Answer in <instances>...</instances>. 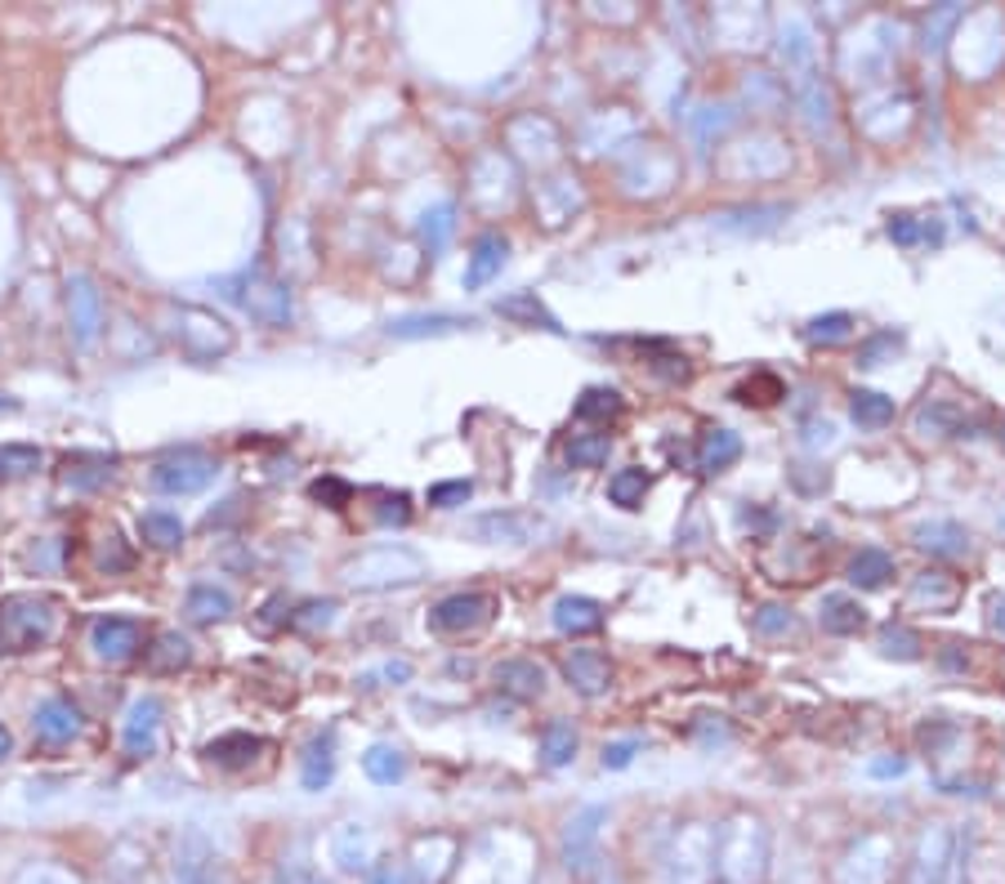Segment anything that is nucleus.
I'll return each instance as SVG.
<instances>
[{
    "label": "nucleus",
    "mask_w": 1005,
    "mask_h": 884,
    "mask_svg": "<svg viewBox=\"0 0 1005 884\" xmlns=\"http://www.w3.org/2000/svg\"><path fill=\"white\" fill-rule=\"evenodd\" d=\"M943 666H947V670H966V657H961V644H947V648H943Z\"/></svg>",
    "instance_id": "obj_57"
},
{
    "label": "nucleus",
    "mask_w": 1005,
    "mask_h": 884,
    "mask_svg": "<svg viewBox=\"0 0 1005 884\" xmlns=\"http://www.w3.org/2000/svg\"><path fill=\"white\" fill-rule=\"evenodd\" d=\"M112 478V456H94V452H76L63 461V482L76 491H94Z\"/></svg>",
    "instance_id": "obj_22"
},
{
    "label": "nucleus",
    "mask_w": 1005,
    "mask_h": 884,
    "mask_svg": "<svg viewBox=\"0 0 1005 884\" xmlns=\"http://www.w3.org/2000/svg\"><path fill=\"white\" fill-rule=\"evenodd\" d=\"M496 313L501 318H514V322H528V326H541L550 335H563V326L554 322V313H546V304L537 300V295H510V300H496Z\"/></svg>",
    "instance_id": "obj_27"
},
{
    "label": "nucleus",
    "mask_w": 1005,
    "mask_h": 884,
    "mask_svg": "<svg viewBox=\"0 0 1005 884\" xmlns=\"http://www.w3.org/2000/svg\"><path fill=\"white\" fill-rule=\"evenodd\" d=\"M818 621H823V630L827 634H858L868 625V608L858 604V599H849V595H827L823 599V608H818Z\"/></svg>",
    "instance_id": "obj_18"
},
{
    "label": "nucleus",
    "mask_w": 1005,
    "mask_h": 884,
    "mask_svg": "<svg viewBox=\"0 0 1005 884\" xmlns=\"http://www.w3.org/2000/svg\"><path fill=\"white\" fill-rule=\"evenodd\" d=\"M469 497H474V482L469 478H452V482H434V487H429V505H434V510H456Z\"/></svg>",
    "instance_id": "obj_43"
},
{
    "label": "nucleus",
    "mask_w": 1005,
    "mask_h": 884,
    "mask_svg": "<svg viewBox=\"0 0 1005 884\" xmlns=\"http://www.w3.org/2000/svg\"><path fill=\"white\" fill-rule=\"evenodd\" d=\"M161 697H139L125 715V728H121V746L130 760H148L157 751V732H161Z\"/></svg>",
    "instance_id": "obj_8"
},
{
    "label": "nucleus",
    "mask_w": 1005,
    "mask_h": 884,
    "mask_svg": "<svg viewBox=\"0 0 1005 884\" xmlns=\"http://www.w3.org/2000/svg\"><path fill=\"white\" fill-rule=\"evenodd\" d=\"M32 724H36V737L45 746H68L72 737L81 732V710L68 697H50V702H40Z\"/></svg>",
    "instance_id": "obj_10"
},
{
    "label": "nucleus",
    "mask_w": 1005,
    "mask_h": 884,
    "mask_svg": "<svg viewBox=\"0 0 1005 884\" xmlns=\"http://www.w3.org/2000/svg\"><path fill=\"white\" fill-rule=\"evenodd\" d=\"M554 630L559 634H595V630H603V604H595V599H586V595H563L559 604H554Z\"/></svg>",
    "instance_id": "obj_13"
},
{
    "label": "nucleus",
    "mask_w": 1005,
    "mask_h": 884,
    "mask_svg": "<svg viewBox=\"0 0 1005 884\" xmlns=\"http://www.w3.org/2000/svg\"><path fill=\"white\" fill-rule=\"evenodd\" d=\"M331 617H335V599H322V604H309L304 617H296V621L304 630H318V625H331Z\"/></svg>",
    "instance_id": "obj_52"
},
{
    "label": "nucleus",
    "mask_w": 1005,
    "mask_h": 884,
    "mask_svg": "<svg viewBox=\"0 0 1005 884\" xmlns=\"http://www.w3.org/2000/svg\"><path fill=\"white\" fill-rule=\"evenodd\" d=\"M411 679V661H385L380 670L362 674V688H380V683H407Z\"/></svg>",
    "instance_id": "obj_48"
},
{
    "label": "nucleus",
    "mask_w": 1005,
    "mask_h": 884,
    "mask_svg": "<svg viewBox=\"0 0 1005 884\" xmlns=\"http://www.w3.org/2000/svg\"><path fill=\"white\" fill-rule=\"evenodd\" d=\"M282 608H286V599H268V604H264L260 625H264V630H277V625H282V617H277V612H282Z\"/></svg>",
    "instance_id": "obj_56"
},
{
    "label": "nucleus",
    "mask_w": 1005,
    "mask_h": 884,
    "mask_svg": "<svg viewBox=\"0 0 1005 884\" xmlns=\"http://www.w3.org/2000/svg\"><path fill=\"white\" fill-rule=\"evenodd\" d=\"M612 416H621L617 389H586L577 398V420H612Z\"/></svg>",
    "instance_id": "obj_39"
},
{
    "label": "nucleus",
    "mask_w": 1005,
    "mask_h": 884,
    "mask_svg": "<svg viewBox=\"0 0 1005 884\" xmlns=\"http://www.w3.org/2000/svg\"><path fill=\"white\" fill-rule=\"evenodd\" d=\"M996 438H1001V447H1005V425H1001V433H996Z\"/></svg>",
    "instance_id": "obj_60"
},
{
    "label": "nucleus",
    "mask_w": 1005,
    "mask_h": 884,
    "mask_svg": "<svg viewBox=\"0 0 1005 884\" xmlns=\"http://www.w3.org/2000/svg\"><path fill=\"white\" fill-rule=\"evenodd\" d=\"M501 268H505V237H496V232H483V237L474 241L469 264H465V290L488 286V282H492Z\"/></svg>",
    "instance_id": "obj_14"
},
{
    "label": "nucleus",
    "mask_w": 1005,
    "mask_h": 884,
    "mask_svg": "<svg viewBox=\"0 0 1005 884\" xmlns=\"http://www.w3.org/2000/svg\"><path fill=\"white\" fill-rule=\"evenodd\" d=\"M215 474H219L215 456H206L198 447H183V452H170L153 465V487L161 497H193V491L215 482Z\"/></svg>",
    "instance_id": "obj_5"
},
{
    "label": "nucleus",
    "mask_w": 1005,
    "mask_h": 884,
    "mask_svg": "<svg viewBox=\"0 0 1005 884\" xmlns=\"http://www.w3.org/2000/svg\"><path fill=\"white\" fill-rule=\"evenodd\" d=\"M10 751H14V737H10V728H5V724H0V764L10 760Z\"/></svg>",
    "instance_id": "obj_58"
},
{
    "label": "nucleus",
    "mask_w": 1005,
    "mask_h": 884,
    "mask_svg": "<svg viewBox=\"0 0 1005 884\" xmlns=\"http://www.w3.org/2000/svg\"><path fill=\"white\" fill-rule=\"evenodd\" d=\"M853 335V318L849 313H823V318H813L804 326V339L813 344V349H836V344H845Z\"/></svg>",
    "instance_id": "obj_33"
},
{
    "label": "nucleus",
    "mask_w": 1005,
    "mask_h": 884,
    "mask_svg": "<svg viewBox=\"0 0 1005 884\" xmlns=\"http://www.w3.org/2000/svg\"><path fill=\"white\" fill-rule=\"evenodd\" d=\"M644 491H648V474H644L639 465L617 469V474L608 478V501H612L617 510H639V505H644Z\"/></svg>",
    "instance_id": "obj_31"
},
{
    "label": "nucleus",
    "mask_w": 1005,
    "mask_h": 884,
    "mask_svg": "<svg viewBox=\"0 0 1005 884\" xmlns=\"http://www.w3.org/2000/svg\"><path fill=\"white\" fill-rule=\"evenodd\" d=\"M232 612V599L228 589H215V585H193L183 599V617L198 621V625H211V621H224Z\"/></svg>",
    "instance_id": "obj_23"
},
{
    "label": "nucleus",
    "mask_w": 1005,
    "mask_h": 884,
    "mask_svg": "<svg viewBox=\"0 0 1005 884\" xmlns=\"http://www.w3.org/2000/svg\"><path fill=\"white\" fill-rule=\"evenodd\" d=\"M460 326H474L469 318H456V313H416V318H398L390 322V335L394 339H424V335H452Z\"/></svg>",
    "instance_id": "obj_21"
},
{
    "label": "nucleus",
    "mask_w": 1005,
    "mask_h": 884,
    "mask_svg": "<svg viewBox=\"0 0 1005 884\" xmlns=\"http://www.w3.org/2000/svg\"><path fill=\"white\" fill-rule=\"evenodd\" d=\"M68 318H72V335L76 344H94L104 326V304H99V290H94L89 277H68Z\"/></svg>",
    "instance_id": "obj_9"
},
{
    "label": "nucleus",
    "mask_w": 1005,
    "mask_h": 884,
    "mask_svg": "<svg viewBox=\"0 0 1005 884\" xmlns=\"http://www.w3.org/2000/svg\"><path fill=\"white\" fill-rule=\"evenodd\" d=\"M961 425H956V407H943V403H925L921 411H917V433L921 438H930V433H956Z\"/></svg>",
    "instance_id": "obj_42"
},
{
    "label": "nucleus",
    "mask_w": 1005,
    "mask_h": 884,
    "mask_svg": "<svg viewBox=\"0 0 1005 884\" xmlns=\"http://www.w3.org/2000/svg\"><path fill=\"white\" fill-rule=\"evenodd\" d=\"M635 755H639V742H612V746H603V768L621 773V768H631Z\"/></svg>",
    "instance_id": "obj_51"
},
{
    "label": "nucleus",
    "mask_w": 1005,
    "mask_h": 884,
    "mask_svg": "<svg viewBox=\"0 0 1005 884\" xmlns=\"http://www.w3.org/2000/svg\"><path fill=\"white\" fill-rule=\"evenodd\" d=\"M416 232H420V246H424L429 255H443L447 241H452V232H456V206H452V202H439L434 211H424L420 224H416Z\"/></svg>",
    "instance_id": "obj_24"
},
{
    "label": "nucleus",
    "mask_w": 1005,
    "mask_h": 884,
    "mask_svg": "<svg viewBox=\"0 0 1005 884\" xmlns=\"http://www.w3.org/2000/svg\"><path fill=\"white\" fill-rule=\"evenodd\" d=\"M331 777H335V732H318L304 746L300 781H304V791H326Z\"/></svg>",
    "instance_id": "obj_16"
},
{
    "label": "nucleus",
    "mask_w": 1005,
    "mask_h": 884,
    "mask_svg": "<svg viewBox=\"0 0 1005 884\" xmlns=\"http://www.w3.org/2000/svg\"><path fill=\"white\" fill-rule=\"evenodd\" d=\"M876 648H881V657H894V661H917L921 657V634L889 621L881 630V638H876Z\"/></svg>",
    "instance_id": "obj_36"
},
{
    "label": "nucleus",
    "mask_w": 1005,
    "mask_h": 884,
    "mask_svg": "<svg viewBox=\"0 0 1005 884\" xmlns=\"http://www.w3.org/2000/svg\"><path fill=\"white\" fill-rule=\"evenodd\" d=\"M868 773H872V777H898V773H907V760H902V755H894V760H876Z\"/></svg>",
    "instance_id": "obj_53"
},
{
    "label": "nucleus",
    "mask_w": 1005,
    "mask_h": 884,
    "mask_svg": "<svg viewBox=\"0 0 1005 884\" xmlns=\"http://www.w3.org/2000/svg\"><path fill=\"white\" fill-rule=\"evenodd\" d=\"M496 683L501 693H514V697H537L546 688V670L528 657H514V661H501L496 666Z\"/></svg>",
    "instance_id": "obj_19"
},
{
    "label": "nucleus",
    "mask_w": 1005,
    "mask_h": 884,
    "mask_svg": "<svg viewBox=\"0 0 1005 884\" xmlns=\"http://www.w3.org/2000/svg\"><path fill=\"white\" fill-rule=\"evenodd\" d=\"M424 576V559L403 546H380L345 563V581L354 589H385V585H411Z\"/></svg>",
    "instance_id": "obj_3"
},
{
    "label": "nucleus",
    "mask_w": 1005,
    "mask_h": 884,
    "mask_svg": "<svg viewBox=\"0 0 1005 884\" xmlns=\"http://www.w3.org/2000/svg\"><path fill=\"white\" fill-rule=\"evenodd\" d=\"M912 599H930V612H947L956 599H961V585L947 572H921L912 585Z\"/></svg>",
    "instance_id": "obj_30"
},
{
    "label": "nucleus",
    "mask_w": 1005,
    "mask_h": 884,
    "mask_svg": "<svg viewBox=\"0 0 1005 884\" xmlns=\"http://www.w3.org/2000/svg\"><path fill=\"white\" fill-rule=\"evenodd\" d=\"M889 576H894V559L885 550H876V546L858 550L849 559V585H858V589H881Z\"/></svg>",
    "instance_id": "obj_25"
},
{
    "label": "nucleus",
    "mask_w": 1005,
    "mask_h": 884,
    "mask_svg": "<svg viewBox=\"0 0 1005 884\" xmlns=\"http://www.w3.org/2000/svg\"><path fill=\"white\" fill-rule=\"evenodd\" d=\"M898 344H902V335H876V339H868L863 349H858V367H881V354L898 349Z\"/></svg>",
    "instance_id": "obj_50"
},
{
    "label": "nucleus",
    "mask_w": 1005,
    "mask_h": 884,
    "mask_svg": "<svg viewBox=\"0 0 1005 884\" xmlns=\"http://www.w3.org/2000/svg\"><path fill=\"white\" fill-rule=\"evenodd\" d=\"M188 657H193V648H188V638H183V634H175V630L157 634V648H148V666H153V670H161V674H170V670L188 666Z\"/></svg>",
    "instance_id": "obj_37"
},
{
    "label": "nucleus",
    "mask_w": 1005,
    "mask_h": 884,
    "mask_svg": "<svg viewBox=\"0 0 1005 884\" xmlns=\"http://www.w3.org/2000/svg\"><path fill=\"white\" fill-rule=\"evenodd\" d=\"M612 452V438L608 433H582V438H572L567 442V465L572 469H599Z\"/></svg>",
    "instance_id": "obj_34"
},
{
    "label": "nucleus",
    "mask_w": 1005,
    "mask_h": 884,
    "mask_svg": "<svg viewBox=\"0 0 1005 884\" xmlns=\"http://www.w3.org/2000/svg\"><path fill=\"white\" fill-rule=\"evenodd\" d=\"M139 527H143V540H148V546H157V550H179V546H183V523H179V514L148 510V514L139 518Z\"/></svg>",
    "instance_id": "obj_32"
},
{
    "label": "nucleus",
    "mask_w": 1005,
    "mask_h": 884,
    "mask_svg": "<svg viewBox=\"0 0 1005 884\" xmlns=\"http://www.w3.org/2000/svg\"><path fill=\"white\" fill-rule=\"evenodd\" d=\"M885 232H889V241L894 246H917V241H943V228L938 224H917L912 215H894L889 224H885Z\"/></svg>",
    "instance_id": "obj_38"
},
{
    "label": "nucleus",
    "mask_w": 1005,
    "mask_h": 884,
    "mask_svg": "<svg viewBox=\"0 0 1005 884\" xmlns=\"http://www.w3.org/2000/svg\"><path fill=\"white\" fill-rule=\"evenodd\" d=\"M179 880H183V884H224V880L215 875V867H211L206 845L198 849V858H179Z\"/></svg>",
    "instance_id": "obj_44"
},
{
    "label": "nucleus",
    "mask_w": 1005,
    "mask_h": 884,
    "mask_svg": "<svg viewBox=\"0 0 1005 884\" xmlns=\"http://www.w3.org/2000/svg\"><path fill=\"white\" fill-rule=\"evenodd\" d=\"M367 884H416V871L407 862H380L367 871Z\"/></svg>",
    "instance_id": "obj_47"
},
{
    "label": "nucleus",
    "mask_w": 1005,
    "mask_h": 884,
    "mask_svg": "<svg viewBox=\"0 0 1005 884\" xmlns=\"http://www.w3.org/2000/svg\"><path fill=\"white\" fill-rule=\"evenodd\" d=\"M563 674H567V683L577 688L582 697H599V693H608V683H612V666L595 648H577V653H572L563 661Z\"/></svg>",
    "instance_id": "obj_11"
},
{
    "label": "nucleus",
    "mask_w": 1005,
    "mask_h": 884,
    "mask_svg": "<svg viewBox=\"0 0 1005 884\" xmlns=\"http://www.w3.org/2000/svg\"><path fill=\"white\" fill-rule=\"evenodd\" d=\"M264 751V742L255 732H219L215 742H206V760L215 764V768H247L255 755Z\"/></svg>",
    "instance_id": "obj_15"
},
{
    "label": "nucleus",
    "mask_w": 1005,
    "mask_h": 884,
    "mask_svg": "<svg viewBox=\"0 0 1005 884\" xmlns=\"http://www.w3.org/2000/svg\"><path fill=\"white\" fill-rule=\"evenodd\" d=\"M362 773L375 781V786H394L407 777V755L398 746H371L362 755Z\"/></svg>",
    "instance_id": "obj_29"
},
{
    "label": "nucleus",
    "mask_w": 1005,
    "mask_h": 884,
    "mask_svg": "<svg viewBox=\"0 0 1005 884\" xmlns=\"http://www.w3.org/2000/svg\"><path fill=\"white\" fill-rule=\"evenodd\" d=\"M309 497H313V501H322V505H331V510H345V505H349V497H354V487H349V482H340V478H318V482L309 487Z\"/></svg>",
    "instance_id": "obj_46"
},
{
    "label": "nucleus",
    "mask_w": 1005,
    "mask_h": 884,
    "mask_svg": "<svg viewBox=\"0 0 1005 884\" xmlns=\"http://www.w3.org/2000/svg\"><path fill=\"white\" fill-rule=\"evenodd\" d=\"M751 625H755V634H764V638H782V634L795 630V617H791V608H782V604H764V608L751 617Z\"/></svg>",
    "instance_id": "obj_41"
},
{
    "label": "nucleus",
    "mask_w": 1005,
    "mask_h": 884,
    "mask_svg": "<svg viewBox=\"0 0 1005 884\" xmlns=\"http://www.w3.org/2000/svg\"><path fill=\"white\" fill-rule=\"evenodd\" d=\"M59 604L45 595H10L0 599V648L5 653H32L55 634Z\"/></svg>",
    "instance_id": "obj_2"
},
{
    "label": "nucleus",
    "mask_w": 1005,
    "mask_h": 884,
    "mask_svg": "<svg viewBox=\"0 0 1005 884\" xmlns=\"http://www.w3.org/2000/svg\"><path fill=\"white\" fill-rule=\"evenodd\" d=\"M89 648L104 661H130L143 648V625L134 617H99L89 625Z\"/></svg>",
    "instance_id": "obj_7"
},
{
    "label": "nucleus",
    "mask_w": 1005,
    "mask_h": 884,
    "mask_svg": "<svg viewBox=\"0 0 1005 884\" xmlns=\"http://www.w3.org/2000/svg\"><path fill=\"white\" fill-rule=\"evenodd\" d=\"M988 621H992V630L1005 638V595H996V599L988 604Z\"/></svg>",
    "instance_id": "obj_54"
},
{
    "label": "nucleus",
    "mask_w": 1005,
    "mask_h": 884,
    "mask_svg": "<svg viewBox=\"0 0 1005 884\" xmlns=\"http://www.w3.org/2000/svg\"><path fill=\"white\" fill-rule=\"evenodd\" d=\"M45 465V452L32 447V442H5L0 447V478H27Z\"/></svg>",
    "instance_id": "obj_35"
},
{
    "label": "nucleus",
    "mask_w": 1005,
    "mask_h": 884,
    "mask_svg": "<svg viewBox=\"0 0 1005 884\" xmlns=\"http://www.w3.org/2000/svg\"><path fill=\"white\" fill-rule=\"evenodd\" d=\"M14 407H19V403H14V398H5V393H0V411H14Z\"/></svg>",
    "instance_id": "obj_59"
},
{
    "label": "nucleus",
    "mask_w": 1005,
    "mask_h": 884,
    "mask_svg": "<svg viewBox=\"0 0 1005 884\" xmlns=\"http://www.w3.org/2000/svg\"><path fill=\"white\" fill-rule=\"evenodd\" d=\"M219 295L232 300L242 313H251L260 326H291L296 309H291V290H286L277 277H268L264 268H247L237 277L219 282Z\"/></svg>",
    "instance_id": "obj_1"
},
{
    "label": "nucleus",
    "mask_w": 1005,
    "mask_h": 884,
    "mask_svg": "<svg viewBox=\"0 0 1005 884\" xmlns=\"http://www.w3.org/2000/svg\"><path fill=\"white\" fill-rule=\"evenodd\" d=\"M738 398H742L746 407H751V403H755V407H769V403H778V398H782V384H778L774 375H755L751 384H742V389H738Z\"/></svg>",
    "instance_id": "obj_45"
},
{
    "label": "nucleus",
    "mask_w": 1005,
    "mask_h": 884,
    "mask_svg": "<svg viewBox=\"0 0 1005 884\" xmlns=\"http://www.w3.org/2000/svg\"><path fill=\"white\" fill-rule=\"evenodd\" d=\"M572 755H577V732H572L567 719H550L541 732V764L563 768V764H572Z\"/></svg>",
    "instance_id": "obj_28"
},
{
    "label": "nucleus",
    "mask_w": 1005,
    "mask_h": 884,
    "mask_svg": "<svg viewBox=\"0 0 1005 884\" xmlns=\"http://www.w3.org/2000/svg\"><path fill=\"white\" fill-rule=\"evenodd\" d=\"M335 862H340L345 871H371V862H367V835L358 826L340 831V840H335Z\"/></svg>",
    "instance_id": "obj_40"
},
{
    "label": "nucleus",
    "mask_w": 1005,
    "mask_h": 884,
    "mask_svg": "<svg viewBox=\"0 0 1005 884\" xmlns=\"http://www.w3.org/2000/svg\"><path fill=\"white\" fill-rule=\"evenodd\" d=\"M599 822H608V809H582L563 826V840H559V853H563V867L572 880H595L603 858H599Z\"/></svg>",
    "instance_id": "obj_4"
},
{
    "label": "nucleus",
    "mask_w": 1005,
    "mask_h": 884,
    "mask_svg": "<svg viewBox=\"0 0 1005 884\" xmlns=\"http://www.w3.org/2000/svg\"><path fill=\"white\" fill-rule=\"evenodd\" d=\"M912 536H917L921 550H930V554H938V559H961V554L970 550V531H966L961 523H952V518H930V523H921Z\"/></svg>",
    "instance_id": "obj_12"
},
{
    "label": "nucleus",
    "mask_w": 1005,
    "mask_h": 884,
    "mask_svg": "<svg viewBox=\"0 0 1005 884\" xmlns=\"http://www.w3.org/2000/svg\"><path fill=\"white\" fill-rule=\"evenodd\" d=\"M407 505H411V501H407V491H394V497H380V514H375V518H380V523H398V527H403V523L411 518V510H407Z\"/></svg>",
    "instance_id": "obj_49"
},
{
    "label": "nucleus",
    "mask_w": 1005,
    "mask_h": 884,
    "mask_svg": "<svg viewBox=\"0 0 1005 884\" xmlns=\"http://www.w3.org/2000/svg\"><path fill=\"white\" fill-rule=\"evenodd\" d=\"M492 617H496V599L483 595V589H460V595H447L429 608V625L443 630V634H474Z\"/></svg>",
    "instance_id": "obj_6"
},
{
    "label": "nucleus",
    "mask_w": 1005,
    "mask_h": 884,
    "mask_svg": "<svg viewBox=\"0 0 1005 884\" xmlns=\"http://www.w3.org/2000/svg\"><path fill=\"white\" fill-rule=\"evenodd\" d=\"M273 884H326V880H318L313 871H277Z\"/></svg>",
    "instance_id": "obj_55"
},
{
    "label": "nucleus",
    "mask_w": 1005,
    "mask_h": 884,
    "mask_svg": "<svg viewBox=\"0 0 1005 884\" xmlns=\"http://www.w3.org/2000/svg\"><path fill=\"white\" fill-rule=\"evenodd\" d=\"M742 456V438L733 429H706L697 442V469L702 474H720Z\"/></svg>",
    "instance_id": "obj_17"
},
{
    "label": "nucleus",
    "mask_w": 1005,
    "mask_h": 884,
    "mask_svg": "<svg viewBox=\"0 0 1005 884\" xmlns=\"http://www.w3.org/2000/svg\"><path fill=\"white\" fill-rule=\"evenodd\" d=\"M849 416H853V425H863V429H885V425H894V398H885V393H876V389H853L849 393Z\"/></svg>",
    "instance_id": "obj_26"
},
{
    "label": "nucleus",
    "mask_w": 1005,
    "mask_h": 884,
    "mask_svg": "<svg viewBox=\"0 0 1005 884\" xmlns=\"http://www.w3.org/2000/svg\"><path fill=\"white\" fill-rule=\"evenodd\" d=\"M533 531H541V523L537 518H528V514H483L474 523V536H483V540H514V546H528L533 540Z\"/></svg>",
    "instance_id": "obj_20"
}]
</instances>
